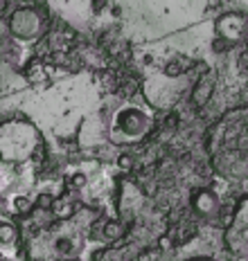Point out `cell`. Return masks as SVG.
Listing matches in <instances>:
<instances>
[{"mask_svg":"<svg viewBox=\"0 0 248 261\" xmlns=\"http://www.w3.org/2000/svg\"><path fill=\"white\" fill-rule=\"evenodd\" d=\"M208 151L219 176L239 180L248 176V108L226 111L210 130Z\"/></svg>","mask_w":248,"mask_h":261,"instance_id":"obj_1","label":"cell"},{"mask_svg":"<svg viewBox=\"0 0 248 261\" xmlns=\"http://www.w3.org/2000/svg\"><path fill=\"white\" fill-rule=\"evenodd\" d=\"M226 246L237 257H248V196L237 203L233 221L226 230Z\"/></svg>","mask_w":248,"mask_h":261,"instance_id":"obj_2","label":"cell"},{"mask_svg":"<svg viewBox=\"0 0 248 261\" xmlns=\"http://www.w3.org/2000/svg\"><path fill=\"white\" fill-rule=\"evenodd\" d=\"M43 14L34 7H18L14 9V14L9 16V32L18 41H34L43 34Z\"/></svg>","mask_w":248,"mask_h":261,"instance_id":"obj_3","label":"cell"},{"mask_svg":"<svg viewBox=\"0 0 248 261\" xmlns=\"http://www.w3.org/2000/svg\"><path fill=\"white\" fill-rule=\"evenodd\" d=\"M117 128L122 130L129 138H138V135H144L152 126V119L144 115L138 108H124V111L117 113Z\"/></svg>","mask_w":248,"mask_h":261,"instance_id":"obj_4","label":"cell"},{"mask_svg":"<svg viewBox=\"0 0 248 261\" xmlns=\"http://www.w3.org/2000/svg\"><path fill=\"white\" fill-rule=\"evenodd\" d=\"M248 32V16L239 12H228L217 20V34L226 41H239Z\"/></svg>","mask_w":248,"mask_h":261,"instance_id":"obj_5","label":"cell"},{"mask_svg":"<svg viewBox=\"0 0 248 261\" xmlns=\"http://www.w3.org/2000/svg\"><path fill=\"white\" fill-rule=\"evenodd\" d=\"M192 207L199 216H206V219H212L219 212V198L212 189H194L192 192Z\"/></svg>","mask_w":248,"mask_h":261,"instance_id":"obj_6","label":"cell"},{"mask_svg":"<svg viewBox=\"0 0 248 261\" xmlns=\"http://www.w3.org/2000/svg\"><path fill=\"white\" fill-rule=\"evenodd\" d=\"M210 92H212V79H201L194 88V104L203 106L210 99Z\"/></svg>","mask_w":248,"mask_h":261,"instance_id":"obj_7","label":"cell"},{"mask_svg":"<svg viewBox=\"0 0 248 261\" xmlns=\"http://www.w3.org/2000/svg\"><path fill=\"white\" fill-rule=\"evenodd\" d=\"M16 237H18V232H16V227L12 225V223H3V225H0V241H3L5 246L14 243Z\"/></svg>","mask_w":248,"mask_h":261,"instance_id":"obj_8","label":"cell"},{"mask_svg":"<svg viewBox=\"0 0 248 261\" xmlns=\"http://www.w3.org/2000/svg\"><path fill=\"white\" fill-rule=\"evenodd\" d=\"M36 205H39L41 210H50L52 207V196L50 194H41L39 198H36Z\"/></svg>","mask_w":248,"mask_h":261,"instance_id":"obj_9","label":"cell"},{"mask_svg":"<svg viewBox=\"0 0 248 261\" xmlns=\"http://www.w3.org/2000/svg\"><path fill=\"white\" fill-rule=\"evenodd\" d=\"M120 165L122 167H129V165H131V158H120Z\"/></svg>","mask_w":248,"mask_h":261,"instance_id":"obj_10","label":"cell"},{"mask_svg":"<svg viewBox=\"0 0 248 261\" xmlns=\"http://www.w3.org/2000/svg\"><path fill=\"white\" fill-rule=\"evenodd\" d=\"M190 261H214V259H208V257H199V259H190Z\"/></svg>","mask_w":248,"mask_h":261,"instance_id":"obj_11","label":"cell"}]
</instances>
